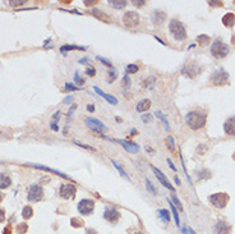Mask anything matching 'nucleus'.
<instances>
[{"label":"nucleus","instance_id":"obj_13","mask_svg":"<svg viewBox=\"0 0 235 234\" xmlns=\"http://www.w3.org/2000/svg\"><path fill=\"white\" fill-rule=\"evenodd\" d=\"M230 225L225 221H217L215 228H213V234H230Z\"/></svg>","mask_w":235,"mask_h":234},{"label":"nucleus","instance_id":"obj_40","mask_svg":"<svg viewBox=\"0 0 235 234\" xmlns=\"http://www.w3.org/2000/svg\"><path fill=\"white\" fill-rule=\"evenodd\" d=\"M64 88L67 91H77V90H79V87H77V86H74L73 83H67L64 86Z\"/></svg>","mask_w":235,"mask_h":234},{"label":"nucleus","instance_id":"obj_33","mask_svg":"<svg viewBox=\"0 0 235 234\" xmlns=\"http://www.w3.org/2000/svg\"><path fill=\"white\" fill-rule=\"evenodd\" d=\"M116 76H118V71H116V69L114 67L110 68V71H109V83H111L112 81H114L115 78H116Z\"/></svg>","mask_w":235,"mask_h":234},{"label":"nucleus","instance_id":"obj_58","mask_svg":"<svg viewBox=\"0 0 235 234\" xmlns=\"http://www.w3.org/2000/svg\"><path fill=\"white\" fill-rule=\"evenodd\" d=\"M155 39H156V40H157V41H159V42H160V44H161V45H166V44H165V42H164V41H162V40H161V39H159V37H157V36H155Z\"/></svg>","mask_w":235,"mask_h":234},{"label":"nucleus","instance_id":"obj_61","mask_svg":"<svg viewBox=\"0 0 235 234\" xmlns=\"http://www.w3.org/2000/svg\"><path fill=\"white\" fill-rule=\"evenodd\" d=\"M130 134H132V136L137 134V131H136V129H132V131H130Z\"/></svg>","mask_w":235,"mask_h":234},{"label":"nucleus","instance_id":"obj_12","mask_svg":"<svg viewBox=\"0 0 235 234\" xmlns=\"http://www.w3.org/2000/svg\"><path fill=\"white\" fill-rule=\"evenodd\" d=\"M151 169H152V171L155 173V175L157 177V179L161 182V184H162V186H165L166 188H169L170 191H174V189H175V188H172V186L170 184L169 179H168L166 177H165V174H164V173H162L161 170H159L157 168H156V166H153V165H151Z\"/></svg>","mask_w":235,"mask_h":234},{"label":"nucleus","instance_id":"obj_49","mask_svg":"<svg viewBox=\"0 0 235 234\" xmlns=\"http://www.w3.org/2000/svg\"><path fill=\"white\" fill-rule=\"evenodd\" d=\"M166 161H168V164H169V166L171 168V170L176 171V168H175V165H174V162L171 161V159H170V158H168V159H166Z\"/></svg>","mask_w":235,"mask_h":234},{"label":"nucleus","instance_id":"obj_56","mask_svg":"<svg viewBox=\"0 0 235 234\" xmlns=\"http://www.w3.org/2000/svg\"><path fill=\"white\" fill-rule=\"evenodd\" d=\"M4 220V211L0 209V221H3Z\"/></svg>","mask_w":235,"mask_h":234},{"label":"nucleus","instance_id":"obj_9","mask_svg":"<svg viewBox=\"0 0 235 234\" xmlns=\"http://www.w3.org/2000/svg\"><path fill=\"white\" fill-rule=\"evenodd\" d=\"M95 203L92 200H82L78 203V211H79L82 215H90L93 211Z\"/></svg>","mask_w":235,"mask_h":234},{"label":"nucleus","instance_id":"obj_53","mask_svg":"<svg viewBox=\"0 0 235 234\" xmlns=\"http://www.w3.org/2000/svg\"><path fill=\"white\" fill-rule=\"evenodd\" d=\"M51 129L55 132V131H59V127H58V123H54V122H51Z\"/></svg>","mask_w":235,"mask_h":234},{"label":"nucleus","instance_id":"obj_55","mask_svg":"<svg viewBox=\"0 0 235 234\" xmlns=\"http://www.w3.org/2000/svg\"><path fill=\"white\" fill-rule=\"evenodd\" d=\"M87 110H88L90 113H93L95 111V106L93 105H87Z\"/></svg>","mask_w":235,"mask_h":234},{"label":"nucleus","instance_id":"obj_59","mask_svg":"<svg viewBox=\"0 0 235 234\" xmlns=\"http://www.w3.org/2000/svg\"><path fill=\"white\" fill-rule=\"evenodd\" d=\"M95 3H96V2H84L86 5H91V4H95Z\"/></svg>","mask_w":235,"mask_h":234},{"label":"nucleus","instance_id":"obj_25","mask_svg":"<svg viewBox=\"0 0 235 234\" xmlns=\"http://www.w3.org/2000/svg\"><path fill=\"white\" fill-rule=\"evenodd\" d=\"M86 50L87 47H84V46H78V45H64V46H62L60 47V51H62V53L65 55V51L68 53L69 50Z\"/></svg>","mask_w":235,"mask_h":234},{"label":"nucleus","instance_id":"obj_50","mask_svg":"<svg viewBox=\"0 0 235 234\" xmlns=\"http://www.w3.org/2000/svg\"><path fill=\"white\" fill-rule=\"evenodd\" d=\"M79 63H81V64H91V59H88V58H82V59H79Z\"/></svg>","mask_w":235,"mask_h":234},{"label":"nucleus","instance_id":"obj_14","mask_svg":"<svg viewBox=\"0 0 235 234\" xmlns=\"http://www.w3.org/2000/svg\"><path fill=\"white\" fill-rule=\"evenodd\" d=\"M93 90H95V92H96L97 95H100V96H101L103 100H106L109 104H111V105H116V104H118V99H116L115 96H112V95H109V93H105L101 88H99L97 86H95Z\"/></svg>","mask_w":235,"mask_h":234},{"label":"nucleus","instance_id":"obj_8","mask_svg":"<svg viewBox=\"0 0 235 234\" xmlns=\"http://www.w3.org/2000/svg\"><path fill=\"white\" fill-rule=\"evenodd\" d=\"M43 196V191L40 186L33 184L28 189V200L30 201H40Z\"/></svg>","mask_w":235,"mask_h":234},{"label":"nucleus","instance_id":"obj_7","mask_svg":"<svg viewBox=\"0 0 235 234\" xmlns=\"http://www.w3.org/2000/svg\"><path fill=\"white\" fill-rule=\"evenodd\" d=\"M123 22L127 27H136L139 23V15L136 12H127L123 15Z\"/></svg>","mask_w":235,"mask_h":234},{"label":"nucleus","instance_id":"obj_57","mask_svg":"<svg viewBox=\"0 0 235 234\" xmlns=\"http://www.w3.org/2000/svg\"><path fill=\"white\" fill-rule=\"evenodd\" d=\"M174 180H175V183H176L178 186H180V179H179V177H174Z\"/></svg>","mask_w":235,"mask_h":234},{"label":"nucleus","instance_id":"obj_16","mask_svg":"<svg viewBox=\"0 0 235 234\" xmlns=\"http://www.w3.org/2000/svg\"><path fill=\"white\" fill-rule=\"evenodd\" d=\"M224 131L229 136H235V117L226 120L224 124Z\"/></svg>","mask_w":235,"mask_h":234},{"label":"nucleus","instance_id":"obj_51","mask_svg":"<svg viewBox=\"0 0 235 234\" xmlns=\"http://www.w3.org/2000/svg\"><path fill=\"white\" fill-rule=\"evenodd\" d=\"M73 100H74V96H67V97L63 100V102H64V104H71Z\"/></svg>","mask_w":235,"mask_h":234},{"label":"nucleus","instance_id":"obj_28","mask_svg":"<svg viewBox=\"0 0 235 234\" xmlns=\"http://www.w3.org/2000/svg\"><path fill=\"white\" fill-rule=\"evenodd\" d=\"M111 162H112V165H114V166H115V169H116V170H118V171L120 173V175H123V177H124L125 179H128V180H130V178H129V175L127 174V173L124 171V169H123V168H121V166L119 165V164H118V162H116L115 160H111Z\"/></svg>","mask_w":235,"mask_h":234},{"label":"nucleus","instance_id":"obj_39","mask_svg":"<svg viewBox=\"0 0 235 234\" xmlns=\"http://www.w3.org/2000/svg\"><path fill=\"white\" fill-rule=\"evenodd\" d=\"M141 119H142V122L143 123H150V122H152V119H153V117L152 115H150V114H143L142 117H141Z\"/></svg>","mask_w":235,"mask_h":234},{"label":"nucleus","instance_id":"obj_27","mask_svg":"<svg viewBox=\"0 0 235 234\" xmlns=\"http://www.w3.org/2000/svg\"><path fill=\"white\" fill-rule=\"evenodd\" d=\"M169 205L171 207V211H172V215H174V220H175V224L176 227H179L180 225V221H179V215H178V209L175 206H174V203L171 202V200H169Z\"/></svg>","mask_w":235,"mask_h":234},{"label":"nucleus","instance_id":"obj_43","mask_svg":"<svg viewBox=\"0 0 235 234\" xmlns=\"http://www.w3.org/2000/svg\"><path fill=\"white\" fill-rule=\"evenodd\" d=\"M123 86H124L125 88H129V87H130V80H129L128 74L124 76V78H123Z\"/></svg>","mask_w":235,"mask_h":234},{"label":"nucleus","instance_id":"obj_62","mask_svg":"<svg viewBox=\"0 0 235 234\" xmlns=\"http://www.w3.org/2000/svg\"><path fill=\"white\" fill-rule=\"evenodd\" d=\"M2 198H3V193H0V201H2Z\"/></svg>","mask_w":235,"mask_h":234},{"label":"nucleus","instance_id":"obj_2","mask_svg":"<svg viewBox=\"0 0 235 234\" xmlns=\"http://www.w3.org/2000/svg\"><path fill=\"white\" fill-rule=\"evenodd\" d=\"M169 30H170L171 35L174 36L175 40L181 41V40L187 39V31H185L184 24H183L181 22H179L178 19H171L169 22Z\"/></svg>","mask_w":235,"mask_h":234},{"label":"nucleus","instance_id":"obj_19","mask_svg":"<svg viewBox=\"0 0 235 234\" xmlns=\"http://www.w3.org/2000/svg\"><path fill=\"white\" fill-rule=\"evenodd\" d=\"M150 106H151V101H150L148 99H144V100L139 101V102L137 104L136 110H137L138 113H143V111H146V110H148Z\"/></svg>","mask_w":235,"mask_h":234},{"label":"nucleus","instance_id":"obj_35","mask_svg":"<svg viewBox=\"0 0 235 234\" xmlns=\"http://www.w3.org/2000/svg\"><path fill=\"white\" fill-rule=\"evenodd\" d=\"M210 171L208 170H206V169H203V170H201L198 173V179H207V178H210Z\"/></svg>","mask_w":235,"mask_h":234},{"label":"nucleus","instance_id":"obj_11","mask_svg":"<svg viewBox=\"0 0 235 234\" xmlns=\"http://www.w3.org/2000/svg\"><path fill=\"white\" fill-rule=\"evenodd\" d=\"M75 186L74 184H63L60 186V197L62 198H72L75 195Z\"/></svg>","mask_w":235,"mask_h":234},{"label":"nucleus","instance_id":"obj_4","mask_svg":"<svg viewBox=\"0 0 235 234\" xmlns=\"http://www.w3.org/2000/svg\"><path fill=\"white\" fill-rule=\"evenodd\" d=\"M84 123H86L87 127L91 129V131H95V132H97V133H103V132L106 131V127L103 125V123L101 122V120L96 119V118L87 117L84 119Z\"/></svg>","mask_w":235,"mask_h":234},{"label":"nucleus","instance_id":"obj_46","mask_svg":"<svg viewBox=\"0 0 235 234\" xmlns=\"http://www.w3.org/2000/svg\"><path fill=\"white\" fill-rule=\"evenodd\" d=\"M168 146H169V149L171 151L174 150V137H171V136L168 137Z\"/></svg>","mask_w":235,"mask_h":234},{"label":"nucleus","instance_id":"obj_38","mask_svg":"<svg viewBox=\"0 0 235 234\" xmlns=\"http://www.w3.org/2000/svg\"><path fill=\"white\" fill-rule=\"evenodd\" d=\"M146 187H147V189H148L152 195H156V189H155V187L152 186V183L148 179H146Z\"/></svg>","mask_w":235,"mask_h":234},{"label":"nucleus","instance_id":"obj_52","mask_svg":"<svg viewBox=\"0 0 235 234\" xmlns=\"http://www.w3.org/2000/svg\"><path fill=\"white\" fill-rule=\"evenodd\" d=\"M133 5H136V6H142V5H144L146 4V2H143V0H141V2H137V0H133Z\"/></svg>","mask_w":235,"mask_h":234},{"label":"nucleus","instance_id":"obj_15","mask_svg":"<svg viewBox=\"0 0 235 234\" xmlns=\"http://www.w3.org/2000/svg\"><path fill=\"white\" fill-rule=\"evenodd\" d=\"M28 165H30V166H33V168H37V169H42V170L50 171V173H53V174H56V175L62 177V178H65V179H71V177H69V175L64 174V173L59 171V170H56V169H51V168H49V166H45V165H40V164H28Z\"/></svg>","mask_w":235,"mask_h":234},{"label":"nucleus","instance_id":"obj_6","mask_svg":"<svg viewBox=\"0 0 235 234\" xmlns=\"http://www.w3.org/2000/svg\"><path fill=\"white\" fill-rule=\"evenodd\" d=\"M229 80V73L228 72H225V69L224 68H220V69H217L216 72H213L212 77H211V81L213 84L216 86H220L225 82H228Z\"/></svg>","mask_w":235,"mask_h":234},{"label":"nucleus","instance_id":"obj_32","mask_svg":"<svg viewBox=\"0 0 235 234\" xmlns=\"http://www.w3.org/2000/svg\"><path fill=\"white\" fill-rule=\"evenodd\" d=\"M125 71H127V74L137 73L138 72V65H136V64H128L127 68H125Z\"/></svg>","mask_w":235,"mask_h":234},{"label":"nucleus","instance_id":"obj_24","mask_svg":"<svg viewBox=\"0 0 235 234\" xmlns=\"http://www.w3.org/2000/svg\"><path fill=\"white\" fill-rule=\"evenodd\" d=\"M155 115L157 117V118H160V119H161V122H162V124H164L165 129H166V131H170V125H169V122H168V118H166V115H165L162 111H159V110L155 113Z\"/></svg>","mask_w":235,"mask_h":234},{"label":"nucleus","instance_id":"obj_47","mask_svg":"<svg viewBox=\"0 0 235 234\" xmlns=\"http://www.w3.org/2000/svg\"><path fill=\"white\" fill-rule=\"evenodd\" d=\"M86 74L90 76V77H93L95 74H96V71H95L93 68H87V69H86Z\"/></svg>","mask_w":235,"mask_h":234},{"label":"nucleus","instance_id":"obj_22","mask_svg":"<svg viewBox=\"0 0 235 234\" xmlns=\"http://www.w3.org/2000/svg\"><path fill=\"white\" fill-rule=\"evenodd\" d=\"M10 184H12V180H10V178L8 177V175L2 174V173H0V189L8 188Z\"/></svg>","mask_w":235,"mask_h":234},{"label":"nucleus","instance_id":"obj_5","mask_svg":"<svg viewBox=\"0 0 235 234\" xmlns=\"http://www.w3.org/2000/svg\"><path fill=\"white\" fill-rule=\"evenodd\" d=\"M210 201L217 209H224L229 201V196L226 193H215L210 196Z\"/></svg>","mask_w":235,"mask_h":234},{"label":"nucleus","instance_id":"obj_45","mask_svg":"<svg viewBox=\"0 0 235 234\" xmlns=\"http://www.w3.org/2000/svg\"><path fill=\"white\" fill-rule=\"evenodd\" d=\"M9 4H10L12 6H18V5L26 4V2H24V0H17V2H14V0H10V2H9Z\"/></svg>","mask_w":235,"mask_h":234},{"label":"nucleus","instance_id":"obj_34","mask_svg":"<svg viewBox=\"0 0 235 234\" xmlns=\"http://www.w3.org/2000/svg\"><path fill=\"white\" fill-rule=\"evenodd\" d=\"M22 216L24 219H28V218H31L32 216V209L30 206H26L24 209H23V211H22Z\"/></svg>","mask_w":235,"mask_h":234},{"label":"nucleus","instance_id":"obj_31","mask_svg":"<svg viewBox=\"0 0 235 234\" xmlns=\"http://www.w3.org/2000/svg\"><path fill=\"white\" fill-rule=\"evenodd\" d=\"M198 42H199V45H208V42H210V37L207 36V35H199L198 36Z\"/></svg>","mask_w":235,"mask_h":234},{"label":"nucleus","instance_id":"obj_42","mask_svg":"<svg viewBox=\"0 0 235 234\" xmlns=\"http://www.w3.org/2000/svg\"><path fill=\"white\" fill-rule=\"evenodd\" d=\"M97 59L100 60V62L102 63V64H105V65H107L109 68H112V65H111V63L109 62L107 59H105V58H102V56H100V55H97Z\"/></svg>","mask_w":235,"mask_h":234},{"label":"nucleus","instance_id":"obj_21","mask_svg":"<svg viewBox=\"0 0 235 234\" xmlns=\"http://www.w3.org/2000/svg\"><path fill=\"white\" fill-rule=\"evenodd\" d=\"M91 13H92L95 17H96V18H99V19H101V21H103V22H110V17H109L107 14H105L103 12H101L100 9H97V8L92 9Z\"/></svg>","mask_w":235,"mask_h":234},{"label":"nucleus","instance_id":"obj_36","mask_svg":"<svg viewBox=\"0 0 235 234\" xmlns=\"http://www.w3.org/2000/svg\"><path fill=\"white\" fill-rule=\"evenodd\" d=\"M74 81L77 83V87H78V86H82L84 83V80H83V78H81V76H79V73H78V72L74 73Z\"/></svg>","mask_w":235,"mask_h":234},{"label":"nucleus","instance_id":"obj_18","mask_svg":"<svg viewBox=\"0 0 235 234\" xmlns=\"http://www.w3.org/2000/svg\"><path fill=\"white\" fill-rule=\"evenodd\" d=\"M103 218L109 221H116L120 218V215H119L118 210H115V209H106L105 212H103Z\"/></svg>","mask_w":235,"mask_h":234},{"label":"nucleus","instance_id":"obj_41","mask_svg":"<svg viewBox=\"0 0 235 234\" xmlns=\"http://www.w3.org/2000/svg\"><path fill=\"white\" fill-rule=\"evenodd\" d=\"M171 202L174 203V206H175V207L178 206V207H179V210H181V203L179 202V198H178V197L172 196V197H171Z\"/></svg>","mask_w":235,"mask_h":234},{"label":"nucleus","instance_id":"obj_3","mask_svg":"<svg viewBox=\"0 0 235 234\" xmlns=\"http://www.w3.org/2000/svg\"><path fill=\"white\" fill-rule=\"evenodd\" d=\"M229 51H230L229 46L224 44L221 39H216L213 44L211 45V53L215 58H224L229 54Z\"/></svg>","mask_w":235,"mask_h":234},{"label":"nucleus","instance_id":"obj_1","mask_svg":"<svg viewBox=\"0 0 235 234\" xmlns=\"http://www.w3.org/2000/svg\"><path fill=\"white\" fill-rule=\"evenodd\" d=\"M185 120H187V124L196 131V129L202 128L206 124V115L199 111H190L187 114Z\"/></svg>","mask_w":235,"mask_h":234},{"label":"nucleus","instance_id":"obj_48","mask_svg":"<svg viewBox=\"0 0 235 234\" xmlns=\"http://www.w3.org/2000/svg\"><path fill=\"white\" fill-rule=\"evenodd\" d=\"M77 109V105H72L71 106V109L68 110V113H67V117H68V119H71V117H72V114H73V111Z\"/></svg>","mask_w":235,"mask_h":234},{"label":"nucleus","instance_id":"obj_63","mask_svg":"<svg viewBox=\"0 0 235 234\" xmlns=\"http://www.w3.org/2000/svg\"><path fill=\"white\" fill-rule=\"evenodd\" d=\"M134 234H141V233H134Z\"/></svg>","mask_w":235,"mask_h":234},{"label":"nucleus","instance_id":"obj_37","mask_svg":"<svg viewBox=\"0 0 235 234\" xmlns=\"http://www.w3.org/2000/svg\"><path fill=\"white\" fill-rule=\"evenodd\" d=\"M73 142H74L77 146H79V147H82V149H84V150H91V151H95L93 147H91V146H88V145H83V143H81V142H78L77 140H73Z\"/></svg>","mask_w":235,"mask_h":234},{"label":"nucleus","instance_id":"obj_23","mask_svg":"<svg viewBox=\"0 0 235 234\" xmlns=\"http://www.w3.org/2000/svg\"><path fill=\"white\" fill-rule=\"evenodd\" d=\"M222 23L226 26V27H231V26L235 23V15L233 13H228L224 15L222 18Z\"/></svg>","mask_w":235,"mask_h":234},{"label":"nucleus","instance_id":"obj_26","mask_svg":"<svg viewBox=\"0 0 235 234\" xmlns=\"http://www.w3.org/2000/svg\"><path fill=\"white\" fill-rule=\"evenodd\" d=\"M109 4H111V6L116 8V9H123L127 5V2L125 0H119V2H116V0H109Z\"/></svg>","mask_w":235,"mask_h":234},{"label":"nucleus","instance_id":"obj_20","mask_svg":"<svg viewBox=\"0 0 235 234\" xmlns=\"http://www.w3.org/2000/svg\"><path fill=\"white\" fill-rule=\"evenodd\" d=\"M152 18H153L155 24H162L165 22V19H166V14L162 13V12H159V10H155Z\"/></svg>","mask_w":235,"mask_h":234},{"label":"nucleus","instance_id":"obj_54","mask_svg":"<svg viewBox=\"0 0 235 234\" xmlns=\"http://www.w3.org/2000/svg\"><path fill=\"white\" fill-rule=\"evenodd\" d=\"M208 4H211L212 6H221V2H208Z\"/></svg>","mask_w":235,"mask_h":234},{"label":"nucleus","instance_id":"obj_44","mask_svg":"<svg viewBox=\"0 0 235 234\" xmlns=\"http://www.w3.org/2000/svg\"><path fill=\"white\" fill-rule=\"evenodd\" d=\"M181 232H183V234H196L192 228H188V227H183Z\"/></svg>","mask_w":235,"mask_h":234},{"label":"nucleus","instance_id":"obj_60","mask_svg":"<svg viewBox=\"0 0 235 234\" xmlns=\"http://www.w3.org/2000/svg\"><path fill=\"white\" fill-rule=\"evenodd\" d=\"M146 151H147V152H151V154L153 152V150H152V149H150V147H146Z\"/></svg>","mask_w":235,"mask_h":234},{"label":"nucleus","instance_id":"obj_10","mask_svg":"<svg viewBox=\"0 0 235 234\" xmlns=\"http://www.w3.org/2000/svg\"><path fill=\"white\" fill-rule=\"evenodd\" d=\"M111 141H114L119 145H121L124 147V150L128 151L129 154H137L139 151V146L134 142H130V141H124V140H111Z\"/></svg>","mask_w":235,"mask_h":234},{"label":"nucleus","instance_id":"obj_30","mask_svg":"<svg viewBox=\"0 0 235 234\" xmlns=\"http://www.w3.org/2000/svg\"><path fill=\"white\" fill-rule=\"evenodd\" d=\"M157 214H159V216H161V219H162L165 223H168V221L170 220V214H169V211H168V210H164V209H161V210H159V211H157Z\"/></svg>","mask_w":235,"mask_h":234},{"label":"nucleus","instance_id":"obj_29","mask_svg":"<svg viewBox=\"0 0 235 234\" xmlns=\"http://www.w3.org/2000/svg\"><path fill=\"white\" fill-rule=\"evenodd\" d=\"M155 82H156V78L153 76H151V77H148V78H146V80H144L143 86H144L146 88H152L153 86H155Z\"/></svg>","mask_w":235,"mask_h":234},{"label":"nucleus","instance_id":"obj_64","mask_svg":"<svg viewBox=\"0 0 235 234\" xmlns=\"http://www.w3.org/2000/svg\"><path fill=\"white\" fill-rule=\"evenodd\" d=\"M234 160H235V154H234Z\"/></svg>","mask_w":235,"mask_h":234},{"label":"nucleus","instance_id":"obj_17","mask_svg":"<svg viewBox=\"0 0 235 234\" xmlns=\"http://www.w3.org/2000/svg\"><path fill=\"white\" fill-rule=\"evenodd\" d=\"M198 72H201V69H199L197 65H184V68L181 69V73L185 74L187 77H194Z\"/></svg>","mask_w":235,"mask_h":234}]
</instances>
